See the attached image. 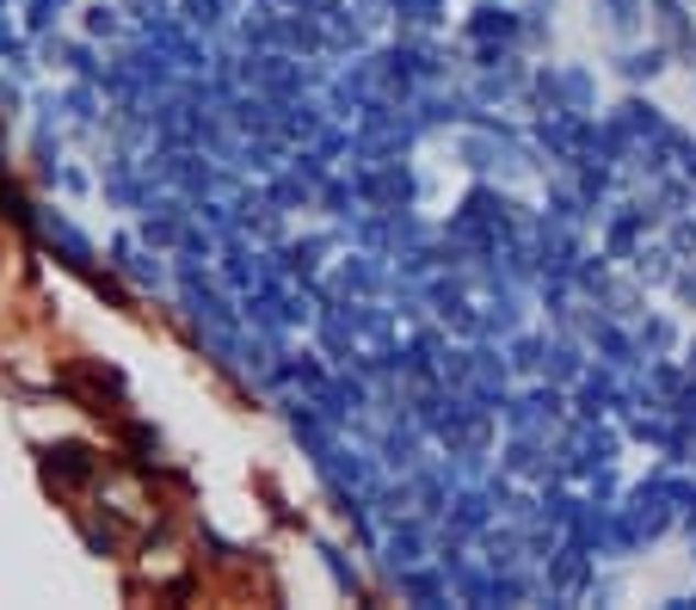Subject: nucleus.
<instances>
[{"mask_svg": "<svg viewBox=\"0 0 696 610\" xmlns=\"http://www.w3.org/2000/svg\"><path fill=\"white\" fill-rule=\"evenodd\" d=\"M395 567H407V562H419V536H413V524H407L401 536H395V555H388Z\"/></svg>", "mask_w": 696, "mask_h": 610, "instance_id": "obj_3", "label": "nucleus"}, {"mask_svg": "<svg viewBox=\"0 0 696 610\" xmlns=\"http://www.w3.org/2000/svg\"><path fill=\"white\" fill-rule=\"evenodd\" d=\"M87 25H93V32H118V13H111V7H93V13H87Z\"/></svg>", "mask_w": 696, "mask_h": 610, "instance_id": "obj_5", "label": "nucleus"}, {"mask_svg": "<svg viewBox=\"0 0 696 610\" xmlns=\"http://www.w3.org/2000/svg\"><path fill=\"white\" fill-rule=\"evenodd\" d=\"M340 278H345V290H376V266L371 259H345Z\"/></svg>", "mask_w": 696, "mask_h": 610, "instance_id": "obj_2", "label": "nucleus"}, {"mask_svg": "<svg viewBox=\"0 0 696 610\" xmlns=\"http://www.w3.org/2000/svg\"><path fill=\"white\" fill-rule=\"evenodd\" d=\"M610 407H617V382H610V376H586V389H579V413H610Z\"/></svg>", "mask_w": 696, "mask_h": 610, "instance_id": "obj_1", "label": "nucleus"}, {"mask_svg": "<svg viewBox=\"0 0 696 610\" xmlns=\"http://www.w3.org/2000/svg\"><path fill=\"white\" fill-rule=\"evenodd\" d=\"M63 7H68V0H32V32H44L49 19L63 13Z\"/></svg>", "mask_w": 696, "mask_h": 610, "instance_id": "obj_4", "label": "nucleus"}]
</instances>
